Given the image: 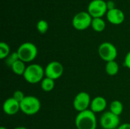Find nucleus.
<instances>
[{
	"label": "nucleus",
	"mask_w": 130,
	"mask_h": 129,
	"mask_svg": "<svg viewBox=\"0 0 130 129\" xmlns=\"http://www.w3.org/2000/svg\"><path fill=\"white\" fill-rule=\"evenodd\" d=\"M107 9L108 10H111V9L115 8V4H114V2H113V1L107 2Z\"/></svg>",
	"instance_id": "nucleus-24"
},
{
	"label": "nucleus",
	"mask_w": 130,
	"mask_h": 129,
	"mask_svg": "<svg viewBox=\"0 0 130 129\" xmlns=\"http://www.w3.org/2000/svg\"><path fill=\"white\" fill-rule=\"evenodd\" d=\"M44 71L45 76L46 78H51L55 81L62 75L64 68L60 62L57 61H53L46 65V68H44Z\"/></svg>",
	"instance_id": "nucleus-9"
},
{
	"label": "nucleus",
	"mask_w": 130,
	"mask_h": 129,
	"mask_svg": "<svg viewBox=\"0 0 130 129\" xmlns=\"http://www.w3.org/2000/svg\"><path fill=\"white\" fill-rule=\"evenodd\" d=\"M40 83L41 89L45 92H50L55 87V81L46 77H45Z\"/></svg>",
	"instance_id": "nucleus-18"
},
{
	"label": "nucleus",
	"mask_w": 130,
	"mask_h": 129,
	"mask_svg": "<svg viewBox=\"0 0 130 129\" xmlns=\"http://www.w3.org/2000/svg\"><path fill=\"white\" fill-rule=\"evenodd\" d=\"M117 129H130V124L129 123H123L120 125Z\"/></svg>",
	"instance_id": "nucleus-25"
},
{
	"label": "nucleus",
	"mask_w": 130,
	"mask_h": 129,
	"mask_svg": "<svg viewBox=\"0 0 130 129\" xmlns=\"http://www.w3.org/2000/svg\"><path fill=\"white\" fill-rule=\"evenodd\" d=\"M106 73L110 76H115L118 74L119 71V65L117 62L114 61H110L107 62L105 66Z\"/></svg>",
	"instance_id": "nucleus-14"
},
{
	"label": "nucleus",
	"mask_w": 130,
	"mask_h": 129,
	"mask_svg": "<svg viewBox=\"0 0 130 129\" xmlns=\"http://www.w3.org/2000/svg\"><path fill=\"white\" fill-rule=\"evenodd\" d=\"M45 71L43 67L38 64H31L27 66L23 75L24 80L29 84H37L41 82L44 78Z\"/></svg>",
	"instance_id": "nucleus-2"
},
{
	"label": "nucleus",
	"mask_w": 130,
	"mask_h": 129,
	"mask_svg": "<svg viewBox=\"0 0 130 129\" xmlns=\"http://www.w3.org/2000/svg\"><path fill=\"white\" fill-rule=\"evenodd\" d=\"M75 123L77 129H96L97 119L95 113L91 109L80 112L75 117Z\"/></svg>",
	"instance_id": "nucleus-1"
},
{
	"label": "nucleus",
	"mask_w": 130,
	"mask_h": 129,
	"mask_svg": "<svg viewBox=\"0 0 130 129\" xmlns=\"http://www.w3.org/2000/svg\"><path fill=\"white\" fill-rule=\"evenodd\" d=\"M107 18L111 24L118 25L123 22L125 19V15L120 9L115 8L113 9L107 11Z\"/></svg>",
	"instance_id": "nucleus-12"
},
{
	"label": "nucleus",
	"mask_w": 130,
	"mask_h": 129,
	"mask_svg": "<svg viewBox=\"0 0 130 129\" xmlns=\"http://www.w3.org/2000/svg\"><path fill=\"white\" fill-rule=\"evenodd\" d=\"M91 97L90 95L86 92H80L78 93L74 100H73V106L76 111L78 113L83 112L88 109V108L91 105Z\"/></svg>",
	"instance_id": "nucleus-10"
},
{
	"label": "nucleus",
	"mask_w": 130,
	"mask_h": 129,
	"mask_svg": "<svg viewBox=\"0 0 130 129\" xmlns=\"http://www.w3.org/2000/svg\"><path fill=\"white\" fill-rule=\"evenodd\" d=\"M2 109L4 113L8 116L15 115L18 113L19 110H21L20 103L15 100L13 97L8 98L6 100H5L2 106Z\"/></svg>",
	"instance_id": "nucleus-11"
},
{
	"label": "nucleus",
	"mask_w": 130,
	"mask_h": 129,
	"mask_svg": "<svg viewBox=\"0 0 130 129\" xmlns=\"http://www.w3.org/2000/svg\"><path fill=\"white\" fill-rule=\"evenodd\" d=\"M19 59L24 63L34 61L37 56V46L30 42H26L22 43L17 50Z\"/></svg>",
	"instance_id": "nucleus-3"
},
{
	"label": "nucleus",
	"mask_w": 130,
	"mask_h": 129,
	"mask_svg": "<svg viewBox=\"0 0 130 129\" xmlns=\"http://www.w3.org/2000/svg\"><path fill=\"white\" fill-rule=\"evenodd\" d=\"M91 27L97 32H102L106 27L105 21L101 17H94L92 19Z\"/></svg>",
	"instance_id": "nucleus-17"
},
{
	"label": "nucleus",
	"mask_w": 130,
	"mask_h": 129,
	"mask_svg": "<svg viewBox=\"0 0 130 129\" xmlns=\"http://www.w3.org/2000/svg\"><path fill=\"white\" fill-rule=\"evenodd\" d=\"M18 60H19V57H18V52L17 51L16 52H14L12 53H10V55L5 59V64L8 66V67H11L12 65L16 62Z\"/></svg>",
	"instance_id": "nucleus-20"
},
{
	"label": "nucleus",
	"mask_w": 130,
	"mask_h": 129,
	"mask_svg": "<svg viewBox=\"0 0 130 129\" xmlns=\"http://www.w3.org/2000/svg\"><path fill=\"white\" fill-rule=\"evenodd\" d=\"M25 97H26V96H24V93H23L21 90H15V91L14 92L13 97H13L15 100H17L18 103H21V102L24 99Z\"/></svg>",
	"instance_id": "nucleus-22"
},
{
	"label": "nucleus",
	"mask_w": 130,
	"mask_h": 129,
	"mask_svg": "<svg viewBox=\"0 0 130 129\" xmlns=\"http://www.w3.org/2000/svg\"><path fill=\"white\" fill-rule=\"evenodd\" d=\"M14 129H27V128H25V127H23V126H18V127L14 128Z\"/></svg>",
	"instance_id": "nucleus-26"
},
{
	"label": "nucleus",
	"mask_w": 130,
	"mask_h": 129,
	"mask_svg": "<svg viewBox=\"0 0 130 129\" xmlns=\"http://www.w3.org/2000/svg\"><path fill=\"white\" fill-rule=\"evenodd\" d=\"M88 10L93 18L102 17L108 11L107 2L104 0H92L88 5Z\"/></svg>",
	"instance_id": "nucleus-7"
},
{
	"label": "nucleus",
	"mask_w": 130,
	"mask_h": 129,
	"mask_svg": "<svg viewBox=\"0 0 130 129\" xmlns=\"http://www.w3.org/2000/svg\"><path fill=\"white\" fill-rule=\"evenodd\" d=\"M10 55V47L4 42L0 43V59H5Z\"/></svg>",
	"instance_id": "nucleus-19"
},
{
	"label": "nucleus",
	"mask_w": 130,
	"mask_h": 129,
	"mask_svg": "<svg viewBox=\"0 0 130 129\" xmlns=\"http://www.w3.org/2000/svg\"><path fill=\"white\" fill-rule=\"evenodd\" d=\"M98 54L101 59L108 62L116 59L117 56V49L111 43L104 42L100 45L98 48Z\"/></svg>",
	"instance_id": "nucleus-5"
},
{
	"label": "nucleus",
	"mask_w": 130,
	"mask_h": 129,
	"mask_svg": "<svg viewBox=\"0 0 130 129\" xmlns=\"http://www.w3.org/2000/svg\"><path fill=\"white\" fill-rule=\"evenodd\" d=\"M107 103L104 97H96L92 99L90 105V109L94 113H99L105 110Z\"/></svg>",
	"instance_id": "nucleus-13"
},
{
	"label": "nucleus",
	"mask_w": 130,
	"mask_h": 129,
	"mask_svg": "<svg viewBox=\"0 0 130 129\" xmlns=\"http://www.w3.org/2000/svg\"><path fill=\"white\" fill-rule=\"evenodd\" d=\"M110 111L113 114L120 116L123 111V105L120 100H113L110 106Z\"/></svg>",
	"instance_id": "nucleus-16"
},
{
	"label": "nucleus",
	"mask_w": 130,
	"mask_h": 129,
	"mask_svg": "<svg viewBox=\"0 0 130 129\" xmlns=\"http://www.w3.org/2000/svg\"><path fill=\"white\" fill-rule=\"evenodd\" d=\"M124 65L126 68L130 69V51L126 55L124 59Z\"/></svg>",
	"instance_id": "nucleus-23"
},
{
	"label": "nucleus",
	"mask_w": 130,
	"mask_h": 129,
	"mask_svg": "<svg viewBox=\"0 0 130 129\" xmlns=\"http://www.w3.org/2000/svg\"><path fill=\"white\" fill-rule=\"evenodd\" d=\"M48 28H49V24L47 21L45 20H40L37 24V29L42 34L46 33V31L48 30Z\"/></svg>",
	"instance_id": "nucleus-21"
},
{
	"label": "nucleus",
	"mask_w": 130,
	"mask_h": 129,
	"mask_svg": "<svg viewBox=\"0 0 130 129\" xmlns=\"http://www.w3.org/2000/svg\"><path fill=\"white\" fill-rule=\"evenodd\" d=\"M40 101L34 96H26L20 103L21 111L28 116H33L37 113L40 109Z\"/></svg>",
	"instance_id": "nucleus-4"
},
{
	"label": "nucleus",
	"mask_w": 130,
	"mask_h": 129,
	"mask_svg": "<svg viewBox=\"0 0 130 129\" xmlns=\"http://www.w3.org/2000/svg\"><path fill=\"white\" fill-rule=\"evenodd\" d=\"M93 17L88 12L81 11L76 14L72 19V25L78 30H84L91 25Z\"/></svg>",
	"instance_id": "nucleus-6"
},
{
	"label": "nucleus",
	"mask_w": 130,
	"mask_h": 129,
	"mask_svg": "<svg viewBox=\"0 0 130 129\" xmlns=\"http://www.w3.org/2000/svg\"><path fill=\"white\" fill-rule=\"evenodd\" d=\"M26 65H25V63L22 61H21L20 59L18 60L16 62H14L12 66L11 67L12 71L17 75H24V71L26 70Z\"/></svg>",
	"instance_id": "nucleus-15"
},
{
	"label": "nucleus",
	"mask_w": 130,
	"mask_h": 129,
	"mask_svg": "<svg viewBox=\"0 0 130 129\" xmlns=\"http://www.w3.org/2000/svg\"><path fill=\"white\" fill-rule=\"evenodd\" d=\"M120 122V117L110 111L104 113L100 119V124L103 129L118 128Z\"/></svg>",
	"instance_id": "nucleus-8"
},
{
	"label": "nucleus",
	"mask_w": 130,
	"mask_h": 129,
	"mask_svg": "<svg viewBox=\"0 0 130 129\" xmlns=\"http://www.w3.org/2000/svg\"><path fill=\"white\" fill-rule=\"evenodd\" d=\"M0 129H8L7 128H5V127H4V126H2L1 128H0Z\"/></svg>",
	"instance_id": "nucleus-27"
}]
</instances>
